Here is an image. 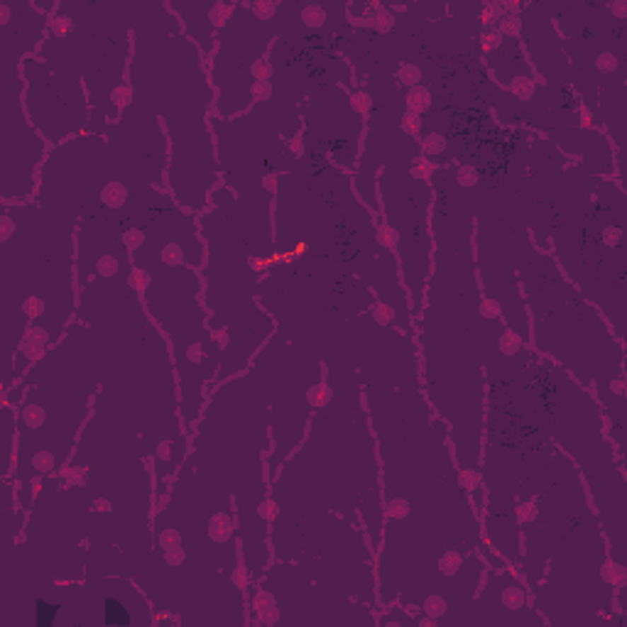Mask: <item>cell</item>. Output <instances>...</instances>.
<instances>
[{
    "instance_id": "obj_1",
    "label": "cell",
    "mask_w": 627,
    "mask_h": 627,
    "mask_svg": "<svg viewBox=\"0 0 627 627\" xmlns=\"http://www.w3.org/2000/svg\"><path fill=\"white\" fill-rule=\"evenodd\" d=\"M15 461V412L13 405L3 402L0 412V478H10Z\"/></svg>"
},
{
    "instance_id": "obj_2",
    "label": "cell",
    "mask_w": 627,
    "mask_h": 627,
    "mask_svg": "<svg viewBox=\"0 0 627 627\" xmlns=\"http://www.w3.org/2000/svg\"><path fill=\"white\" fill-rule=\"evenodd\" d=\"M253 605V623L255 625H277V603H275V593L268 588H258L255 596L251 598Z\"/></svg>"
},
{
    "instance_id": "obj_3",
    "label": "cell",
    "mask_w": 627,
    "mask_h": 627,
    "mask_svg": "<svg viewBox=\"0 0 627 627\" xmlns=\"http://www.w3.org/2000/svg\"><path fill=\"white\" fill-rule=\"evenodd\" d=\"M98 199L105 209H123L130 196H127L125 184H120L118 179H110V182H105V187H100Z\"/></svg>"
},
{
    "instance_id": "obj_4",
    "label": "cell",
    "mask_w": 627,
    "mask_h": 627,
    "mask_svg": "<svg viewBox=\"0 0 627 627\" xmlns=\"http://www.w3.org/2000/svg\"><path fill=\"white\" fill-rule=\"evenodd\" d=\"M407 110L409 113H417V115H422V113H427L429 108H432V91H429L427 86H412V88H407Z\"/></svg>"
},
{
    "instance_id": "obj_5",
    "label": "cell",
    "mask_w": 627,
    "mask_h": 627,
    "mask_svg": "<svg viewBox=\"0 0 627 627\" xmlns=\"http://www.w3.org/2000/svg\"><path fill=\"white\" fill-rule=\"evenodd\" d=\"M422 150H424L422 157H429V159L444 157L446 155V137L437 135V132H427V135H424V142H422Z\"/></svg>"
},
{
    "instance_id": "obj_6",
    "label": "cell",
    "mask_w": 627,
    "mask_h": 627,
    "mask_svg": "<svg viewBox=\"0 0 627 627\" xmlns=\"http://www.w3.org/2000/svg\"><path fill=\"white\" fill-rule=\"evenodd\" d=\"M397 79H400V81L405 84L407 88L422 86V84L427 81V79H424V74H422V69H419L417 64H409V62L400 67V71H397Z\"/></svg>"
},
{
    "instance_id": "obj_7",
    "label": "cell",
    "mask_w": 627,
    "mask_h": 627,
    "mask_svg": "<svg viewBox=\"0 0 627 627\" xmlns=\"http://www.w3.org/2000/svg\"><path fill=\"white\" fill-rule=\"evenodd\" d=\"M248 10L255 13V20H272L275 13H277V5L275 3H248Z\"/></svg>"
}]
</instances>
